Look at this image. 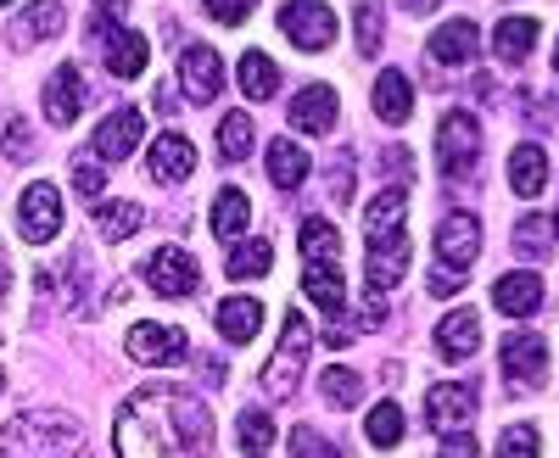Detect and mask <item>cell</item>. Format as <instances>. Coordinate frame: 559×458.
<instances>
[{"instance_id":"obj_1","label":"cell","mask_w":559,"mask_h":458,"mask_svg":"<svg viewBox=\"0 0 559 458\" xmlns=\"http://www.w3.org/2000/svg\"><path fill=\"white\" fill-rule=\"evenodd\" d=\"M118 458H213V408L179 386H140L112 425Z\"/></svg>"},{"instance_id":"obj_2","label":"cell","mask_w":559,"mask_h":458,"mask_svg":"<svg viewBox=\"0 0 559 458\" xmlns=\"http://www.w3.org/2000/svg\"><path fill=\"white\" fill-rule=\"evenodd\" d=\"M403 207H408V191L403 185H386L376 202H369L364 213V297L369 308H381L397 280H403V268H408V236H403Z\"/></svg>"},{"instance_id":"obj_3","label":"cell","mask_w":559,"mask_h":458,"mask_svg":"<svg viewBox=\"0 0 559 458\" xmlns=\"http://www.w3.org/2000/svg\"><path fill=\"white\" fill-rule=\"evenodd\" d=\"M84 425L62 408H28L7 431H0V458H23V453H79Z\"/></svg>"},{"instance_id":"obj_4","label":"cell","mask_w":559,"mask_h":458,"mask_svg":"<svg viewBox=\"0 0 559 458\" xmlns=\"http://www.w3.org/2000/svg\"><path fill=\"white\" fill-rule=\"evenodd\" d=\"M308 347H313L308 318H302V313H292V318H286V330H280V347H274V358L263 363V397H269V402H286V397H297V391H302Z\"/></svg>"},{"instance_id":"obj_5","label":"cell","mask_w":559,"mask_h":458,"mask_svg":"<svg viewBox=\"0 0 559 458\" xmlns=\"http://www.w3.org/2000/svg\"><path fill=\"white\" fill-rule=\"evenodd\" d=\"M437 162L453 185H471V173L481 168V123L471 112H448L437 123Z\"/></svg>"},{"instance_id":"obj_6","label":"cell","mask_w":559,"mask_h":458,"mask_svg":"<svg viewBox=\"0 0 559 458\" xmlns=\"http://www.w3.org/2000/svg\"><path fill=\"white\" fill-rule=\"evenodd\" d=\"M280 34H286L297 51H331L336 45V12L324 7V0H286V12H280Z\"/></svg>"},{"instance_id":"obj_7","label":"cell","mask_w":559,"mask_h":458,"mask_svg":"<svg viewBox=\"0 0 559 458\" xmlns=\"http://www.w3.org/2000/svg\"><path fill=\"white\" fill-rule=\"evenodd\" d=\"M17 229L28 246H51L57 229H62V196L57 185H45V179H34V185L17 196Z\"/></svg>"},{"instance_id":"obj_8","label":"cell","mask_w":559,"mask_h":458,"mask_svg":"<svg viewBox=\"0 0 559 458\" xmlns=\"http://www.w3.org/2000/svg\"><path fill=\"white\" fill-rule=\"evenodd\" d=\"M146 286L163 291V297H191L202 286V268H197V257L185 246H157L146 257Z\"/></svg>"},{"instance_id":"obj_9","label":"cell","mask_w":559,"mask_h":458,"mask_svg":"<svg viewBox=\"0 0 559 458\" xmlns=\"http://www.w3.org/2000/svg\"><path fill=\"white\" fill-rule=\"evenodd\" d=\"M498 352H503L509 386H543V381H548V347H543L537 330H509Z\"/></svg>"},{"instance_id":"obj_10","label":"cell","mask_w":559,"mask_h":458,"mask_svg":"<svg viewBox=\"0 0 559 458\" xmlns=\"http://www.w3.org/2000/svg\"><path fill=\"white\" fill-rule=\"evenodd\" d=\"M185 352H191V341H185V330L174 325H134L129 330V358L134 363H152V370H174V363H185Z\"/></svg>"},{"instance_id":"obj_11","label":"cell","mask_w":559,"mask_h":458,"mask_svg":"<svg viewBox=\"0 0 559 458\" xmlns=\"http://www.w3.org/2000/svg\"><path fill=\"white\" fill-rule=\"evenodd\" d=\"M90 107V84L79 73V62H62L51 79H45V118H51L57 129L79 123V112Z\"/></svg>"},{"instance_id":"obj_12","label":"cell","mask_w":559,"mask_h":458,"mask_svg":"<svg viewBox=\"0 0 559 458\" xmlns=\"http://www.w3.org/2000/svg\"><path fill=\"white\" fill-rule=\"evenodd\" d=\"M437 257L471 274V263L481 257V218L476 213H448L437 224Z\"/></svg>"},{"instance_id":"obj_13","label":"cell","mask_w":559,"mask_h":458,"mask_svg":"<svg viewBox=\"0 0 559 458\" xmlns=\"http://www.w3.org/2000/svg\"><path fill=\"white\" fill-rule=\"evenodd\" d=\"M179 89H185V101H213L218 89H224V62L213 45H185V57H179Z\"/></svg>"},{"instance_id":"obj_14","label":"cell","mask_w":559,"mask_h":458,"mask_svg":"<svg viewBox=\"0 0 559 458\" xmlns=\"http://www.w3.org/2000/svg\"><path fill=\"white\" fill-rule=\"evenodd\" d=\"M476 414H481L476 386L448 381V386H431V397H426V420H431V431H464Z\"/></svg>"},{"instance_id":"obj_15","label":"cell","mask_w":559,"mask_h":458,"mask_svg":"<svg viewBox=\"0 0 559 458\" xmlns=\"http://www.w3.org/2000/svg\"><path fill=\"white\" fill-rule=\"evenodd\" d=\"M140 107H118V112H107L102 118V129H96V141H90V152H96L102 162H129L134 157V146H140Z\"/></svg>"},{"instance_id":"obj_16","label":"cell","mask_w":559,"mask_h":458,"mask_svg":"<svg viewBox=\"0 0 559 458\" xmlns=\"http://www.w3.org/2000/svg\"><path fill=\"white\" fill-rule=\"evenodd\" d=\"M62 28H68L62 0H34L28 12H17V17H12V28H7V45H17V51H34V45L57 39Z\"/></svg>"},{"instance_id":"obj_17","label":"cell","mask_w":559,"mask_h":458,"mask_svg":"<svg viewBox=\"0 0 559 458\" xmlns=\"http://www.w3.org/2000/svg\"><path fill=\"white\" fill-rule=\"evenodd\" d=\"M426 51H431V62H442V68H464V62L481 57V28H476L471 17H453V23H442V28L426 39Z\"/></svg>"},{"instance_id":"obj_18","label":"cell","mask_w":559,"mask_h":458,"mask_svg":"<svg viewBox=\"0 0 559 458\" xmlns=\"http://www.w3.org/2000/svg\"><path fill=\"white\" fill-rule=\"evenodd\" d=\"M336 118H342V101H336L331 84H302L297 96H292V123L302 134H331Z\"/></svg>"},{"instance_id":"obj_19","label":"cell","mask_w":559,"mask_h":458,"mask_svg":"<svg viewBox=\"0 0 559 458\" xmlns=\"http://www.w3.org/2000/svg\"><path fill=\"white\" fill-rule=\"evenodd\" d=\"M437 352H442L448 363L476 358V352H481V313H471V308L448 313L442 325H437Z\"/></svg>"},{"instance_id":"obj_20","label":"cell","mask_w":559,"mask_h":458,"mask_svg":"<svg viewBox=\"0 0 559 458\" xmlns=\"http://www.w3.org/2000/svg\"><path fill=\"white\" fill-rule=\"evenodd\" d=\"M492 308L509 313V318H526L543 308V280H537V268H515V274H503V280L492 286Z\"/></svg>"},{"instance_id":"obj_21","label":"cell","mask_w":559,"mask_h":458,"mask_svg":"<svg viewBox=\"0 0 559 458\" xmlns=\"http://www.w3.org/2000/svg\"><path fill=\"white\" fill-rule=\"evenodd\" d=\"M146 162H152L157 185H179V179H191V168H197V146L185 141V134H157Z\"/></svg>"},{"instance_id":"obj_22","label":"cell","mask_w":559,"mask_h":458,"mask_svg":"<svg viewBox=\"0 0 559 458\" xmlns=\"http://www.w3.org/2000/svg\"><path fill=\"white\" fill-rule=\"evenodd\" d=\"M302 297L319 313H347V280L336 263H302Z\"/></svg>"},{"instance_id":"obj_23","label":"cell","mask_w":559,"mask_h":458,"mask_svg":"<svg viewBox=\"0 0 559 458\" xmlns=\"http://www.w3.org/2000/svg\"><path fill=\"white\" fill-rule=\"evenodd\" d=\"M213 325H218V336H224L229 347H241V341H252V336L263 330V308H258L252 297H224L218 313H213Z\"/></svg>"},{"instance_id":"obj_24","label":"cell","mask_w":559,"mask_h":458,"mask_svg":"<svg viewBox=\"0 0 559 458\" xmlns=\"http://www.w3.org/2000/svg\"><path fill=\"white\" fill-rule=\"evenodd\" d=\"M537 17H503L498 28H492V51H498V62H509V68H521V62H532V51H537Z\"/></svg>"},{"instance_id":"obj_25","label":"cell","mask_w":559,"mask_h":458,"mask_svg":"<svg viewBox=\"0 0 559 458\" xmlns=\"http://www.w3.org/2000/svg\"><path fill=\"white\" fill-rule=\"evenodd\" d=\"M509 185H515V196H526V202L548 185V157H543L537 141H521L515 152H509Z\"/></svg>"},{"instance_id":"obj_26","label":"cell","mask_w":559,"mask_h":458,"mask_svg":"<svg viewBox=\"0 0 559 458\" xmlns=\"http://www.w3.org/2000/svg\"><path fill=\"white\" fill-rule=\"evenodd\" d=\"M376 118L381 123H408L414 118V84H408V73L386 68L376 79Z\"/></svg>"},{"instance_id":"obj_27","label":"cell","mask_w":559,"mask_h":458,"mask_svg":"<svg viewBox=\"0 0 559 458\" xmlns=\"http://www.w3.org/2000/svg\"><path fill=\"white\" fill-rule=\"evenodd\" d=\"M308 173H313L308 152H302V146L292 141V134H280V141L269 146V179H274L280 191H297V185H302Z\"/></svg>"},{"instance_id":"obj_28","label":"cell","mask_w":559,"mask_h":458,"mask_svg":"<svg viewBox=\"0 0 559 458\" xmlns=\"http://www.w3.org/2000/svg\"><path fill=\"white\" fill-rule=\"evenodd\" d=\"M252 224V202L236 191V185H224L218 196H213V236H224V241H236L241 229Z\"/></svg>"},{"instance_id":"obj_29","label":"cell","mask_w":559,"mask_h":458,"mask_svg":"<svg viewBox=\"0 0 559 458\" xmlns=\"http://www.w3.org/2000/svg\"><path fill=\"white\" fill-rule=\"evenodd\" d=\"M297 246H302V263H336L342 257V229L324 224V218H308L297 229Z\"/></svg>"},{"instance_id":"obj_30","label":"cell","mask_w":559,"mask_h":458,"mask_svg":"<svg viewBox=\"0 0 559 458\" xmlns=\"http://www.w3.org/2000/svg\"><path fill=\"white\" fill-rule=\"evenodd\" d=\"M269 263H274V246L269 241H241V246H229L224 274H229V280H263Z\"/></svg>"},{"instance_id":"obj_31","label":"cell","mask_w":559,"mask_h":458,"mask_svg":"<svg viewBox=\"0 0 559 458\" xmlns=\"http://www.w3.org/2000/svg\"><path fill=\"white\" fill-rule=\"evenodd\" d=\"M236 73H241V96H247V101H269L274 89H280V68H274L263 51H247Z\"/></svg>"},{"instance_id":"obj_32","label":"cell","mask_w":559,"mask_h":458,"mask_svg":"<svg viewBox=\"0 0 559 458\" xmlns=\"http://www.w3.org/2000/svg\"><path fill=\"white\" fill-rule=\"evenodd\" d=\"M381 34H386V7H381V0H358V12H353L358 57H381Z\"/></svg>"},{"instance_id":"obj_33","label":"cell","mask_w":559,"mask_h":458,"mask_svg":"<svg viewBox=\"0 0 559 458\" xmlns=\"http://www.w3.org/2000/svg\"><path fill=\"white\" fill-rule=\"evenodd\" d=\"M146 51H152V45L140 34H112L107 39V73L112 79H134L140 68H146Z\"/></svg>"},{"instance_id":"obj_34","label":"cell","mask_w":559,"mask_h":458,"mask_svg":"<svg viewBox=\"0 0 559 458\" xmlns=\"http://www.w3.org/2000/svg\"><path fill=\"white\" fill-rule=\"evenodd\" d=\"M140 224H146V207H140V202H107V207L96 213L102 241H129Z\"/></svg>"},{"instance_id":"obj_35","label":"cell","mask_w":559,"mask_h":458,"mask_svg":"<svg viewBox=\"0 0 559 458\" xmlns=\"http://www.w3.org/2000/svg\"><path fill=\"white\" fill-rule=\"evenodd\" d=\"M364 436L376 442V447H397L403 442V408L392 397L376 402V408H369V420H364Z\"/></svg>"},{"instance_id":"obj_36","label":"cell","mask_w":559,"mask_h":458,"mask_svg":"<svg viewBox=\"0 0 559 458\" xmlns=\"http://www.w3.org/2000/svg\"><path fill=\"white\" fill-rule=\"evenodd\" d=\"M554 236H559V229H554V218H543V213H526V218H521V229H515V252L537 263V257L554 246Z\"/></svg>"},{"instance_id":"obj_37","label":"cell","mask_w":559,"mask_h":458,"mask_svg":"<svg viewBox=\"0 0 559 458\" xmlns=\"http://www.w3.org/2000/svg\"><path fill=\"white\" fill-rule=\"evenodd\" d=\"M218 152H224V162L252 157V118H247V112H229V118L218 123Z\"/></svg>"},{"instance_id":"obj_38","label":"cell","mask_w":559,"mask_h":458,"mask_svg":"<svg viewBox=\"0 0 559 458\" xmlns=\"http://www.w3.org/2000/svg\"><path fill=\"white\" fill-rule=\"evenodd\" d=\"M319 391H324V402H331V408H353V402L364 397V381L336 363V370H324V375H319Z\"/></svg>"},{"instance_id":"obj_39","label":"cell","mask_w":559,"mask_h":458,"mask_svg":"<svg viewBox=\"0 0 559 458\" xmlns=\"http://www.w3.org/2000/svg\"><path fill=\"white\" fill-rule=\"evenodd\" d=\"M236 431H241V447H247V453H263V447L274 442V420L263 414V408H247V414L236 420Z\"/></svg>"},{"instance_id":"obj_40","label":"cell","mask_w":559,"mask_h":458,"mask_svg":"<svg viewBox=\"0 0 559 458\" xmlns=\"http://www.w3.org/2000/svg\"><path fill=\"white\" fill-rule=\"evenodd\" d=\"M102 185H107V173H102V157H96V152L73 157V191H79V196H102Z\"/></svg>"},{"instance_id":"obj_41","label":"cell","mask_w":559,"mask_h":458,"mask_svg":"<svg viewBox=\"0 0 559 458\" xmlns=\"http://www.w3.org/2000/svg\"><path fill=\"white\" fill-rule=\"evenodd\" d=\"M498 458H537V425H509L498 436Z\"/></svg>"},{"instance_id":"obj_42","label":"cell","mask_w":559,"mask_h":458,"mask_svg":"<svg viewBox=\"0 0 559 458\" xmlns=\"http://www.w3.org/2000/svg\"><path fill=\"white\" fill-rule=\"evenodd\" d=\"M292 458H342V453H336V442H324L319 431L297 425V431H292Z\"/></svg>"},{"instance_id":"obj_43","label":"cell","mask_w":559,"mask_h":458,"mask_svg":"<svg viewBox=\"0 0 559 458\" xmlns=\"http://www.w3.org/2000/svg\"><path fill=\"white\" fill-rule=\"evenodd\" d=\"M202 7H207V17H213V23L236 28V23H247V17H252L258 0H202Z\"/></svg>"},{"instance_id":"obj_44","label":"cell","mask_w":559,"mask_h":458,"mask_svg":"<svg viewBox=\"0 0 559 458\" xmlns=\"http://www.w3.org/2000/svg\"><path fill=\"white\" fill-rule=\"evenodd\" d=\"M437 458H481V442L471 431H448V442L437 447Z\"/></svg>"},{"instance_id":"obj_45","label":"cell","mask_w":559,"mask_h":458,"mask_svg":"<svg viewBox=\"0 0 559 458\" xmlns=\"http://www.w3.org/2000/svg\"><path fill=\"white\" fill-rule=\"evenodd\" d=\"M464 280H471L464 268L442 263V268H431V297H453V291H464Z\"/></svg>"},{"instance_id":"obj_46","label":"cell","mask_w":559,"mask_h":458,"mask_svg":"<svg viewBox=\"0 0 559 458\" xmlns=\"http://www.w3.org/2000/svg\"><path fill=\"white\" fill-rule=\"evenodd\" d=\"M28 152H34L28 123H23V118H12V123H7V157H12V162H28Z\"/></svg>"},{"instance_id":"obj_47","label":"cell","mask_w":559,"mask_h":458,"mask_svg":"<svg viewBox=\"0 0 559 458\" xmlns=\"http://www.w3.org/2000/svg\"><path fill=\"white\" fill-rule=\"evenodd\" d=\"M331 196L336 202H353V157H336L331 162Z\"/></svg>"},{"instance_id":"obj_48","label":"cell","mask_w":559,"mask_h":458,"mask_svg":"<svg viewBox=\"0 0 559 458\" xmlns=\"http://www.w3.org/2000/svg\"><path fill=\"white\" fill-rule=\"evenodd\" d=\"M397 7H403V12H408V17H426V12H431V7H437V0H397Z\"/></svg>"},{"instance_id":"obj_49","label":"cell","mask_w":559,"mask_h":458,"mask_svg":"<svg viewBox=\"0 0 559 458\" xmlns=\"http://www.w3.org/2000/svg\"><path fill=\"white\" fill-rule=\"evenodd\" d=\"M0 291H7V252H0Z\"/></svg>"},{"instance_id":"obj_50","label":"cell","mask_w":559,"mask_h":458,"mask_svg":"<svg viewBox=\"0 0 559 458\" xmlns=\"http://www.w3.org/2000/svg\"><path fill=\"white\" fill-rule=\"evenodd\" d=\"M554 73H559V45H554Z\"/></svg>"},{"instance_id":"obj_51","label":"cell","mask_w":559,"mask_h":458,"mask_svg":"<svg viewBox=\"0 0 559 458\" xmlns=\"http://www.w3.org/2000/svg\"><path fill=\"white\" fill-rule=\"evenodd\" d=\"M102 7H118V0H102Z\"/></svg>"},{"instance_id":"obj_52","label":"cell","mask_w":559,"mask_h":458,"mask_svg":"<svg viewBox=\"0 0 559 458\" xmlns=\"http://www.w3.org/2000/svg\"><path fill=\"white\" fill-rule=\"evenodd\" d=\"M0 386H7V375H0Z\"/></svg>"},{"instance_id":"obj_53","label":"cell","mask_w":559,"mask_h":458,"mask_svg":"<svg viewBox=\"0 0 559 458\" xmlns=\"http://www.w3.org/2000/svg\"><path fill=\"white\" fill-rule=\"evenodd\" d=\"M252 458H263V453H252Z\"/></svg>"},{"instance_id":"obj_54","label":"cell","mask_w":559,"mask_h":458,"mask_svg":"<svg viewBox=\"0 0 559 458\" xmlns=\"http://www.w3.org/2000/svg\"><path fill=\"white\" fill-rule=\"evenodd\" d=\"M554 229H559V218H554Z\"/></svg>"},{"instance_id":"obj_55","label":"cell","mask_w":559,"mask_h":458,"mask_svg":"<svg viewBox=\"0 0 559 458\" xmlns=\"http://www.w3.org/2000/svg\"><path fill=\"white\" fill-rule=\"evenodd\" d=\"M0 7H7V0H0Z\"/></svg>"}]
</instances>
